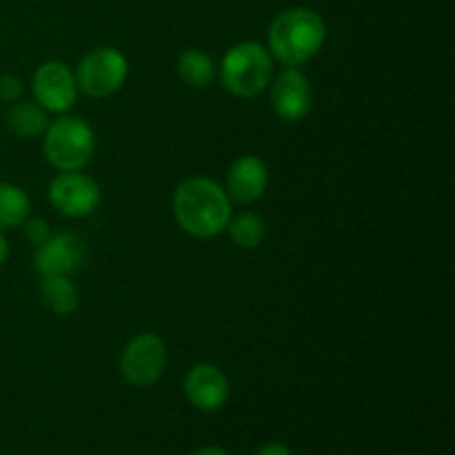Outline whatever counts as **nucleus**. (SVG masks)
<instances>
[{
  "instance_id": "9",
  "label": "nucleus",
  "mask_w": 455,
  "mask_h": 455,
  "mask_svg": "<svg viewBox=\"0 0 455 455\" xmlns=\"http://www.w3.org/2000/svg\"><path fill=\"white\" fill-rule=\"evenodd\" d=\"M271 84V107L284 123H300L314 109V89L298 67L280 71Z\"/></svg>"
},
{
  "instance_id": "10",
  "label": "nucleus",
  "mask_w": 455,
  "mask_h": 455,
  "mask_svg": "<svg viewBox=\"0 0 455 455\" xmlns=\"http://www.w3.org/2000/svg\"><path fill=\"white\" fill-rule=\"evenodd\" d=\"M87 258V243L74 231L52 234L36 247V269L40 275H71Z\"/></svg>"
},
{
  "instance_id": "14",
  "label": "nucleus",
  "mask_w": 455,
  "mask_h": 455,
  "mask_svg": "<svg viewBox=\"0 0 455 455\" xmlns=\"http://www.w3.org/2000/svg\"><path fill=\"white\" fill-rule=\"evenodd\" d=\"M4 124L9 132L18 138H36L43 136L47 129V111L38 102L16 100L4 114Z\"/></svg>"
},
{
  "instance_id": "2",
  "label": "nucleus",
  "mask_w": 455,
  "mask_h": 455,
  "mask_svg": "<svg viewBox=\"0 0 455 455\" xmlns=\"http://www.w3.org/2000/svg\"><path fill=\"white\" fill-rule=\"evenodd\" d=\"M327 25L309 7H289L269 25V53L284 67H300L323 49Z\"/></svg>"
},
{
  "instance_id": "8",
  "label": "nucleus",
  "mask_w": 455,
  "mask_h": 455,
  "mask_svg": "<svg viewBox=\"0 0 455 455\" xmlns=\"http://www.w3.org/2000/svg\"><path fill=\"white\" fill-rule=\"evenodd\" d=\"M36 102L47 114H67L78 100V83L76 74L62 60H47L34 74Z\"/></svg>"
},
{
  "instance_id": "7",
  "label": "nucleus",
  "mask_w": 455,
  "mask_h": 455,
  "mask_svg": "<svg viewBox=\"0 0 455 455\" xmlns=\"http://www.w3.org/2000/svg\"><path fill=\"white\" fill-rule=\"evenodd\" d=\"M100 185L80 172H60L49 185V203L67 218H84L100 204Z\"/></svg>"
},
{
  "instance_id": "18",
  "label": "nucleus",
  "mask_w": 455,
  "mask_h": 455,
  "mask_svg": "<svg viewBox=\"0 0 455 455\" xmlns=\"http://www.w3.org/2000/svg\"><path fill=\"white\" fill-rule=\"evenodd\" d=\"M20 229L22 234H25V238L29 240L31 244H36V247H40V244L52 235V229H49L47 220H43V218L27 216L25 222L20 225Z\"/></svg>"
},
{
  "instance_id": "21",
  "label": "nucleus",
  "mask_w": 455,
  "mask_h": 455,
  "mask_svg": "<svg viewBox=\"0 0 455 455\" xmlns=\"http://www.w3.org/2000/svg\"><path fill=\"white\" fill-rule=\"evenodd\" d=\"M191 455H231L229 451H227V449H222V447H200V449H196L194 453Z\"/></svg>"
},
{
  "instance_id": "4",
  "label": "nucleus",
  "mask_w": 455,
  "mask_h": 455,
  "mask_svg": "<svg viewBox=\"0 0 455 455\" xmlns=\"http://www.w3.org/2000/svg\"><path fill=\"white\" fill-rule=\"evenodd\" d=\"M43 151L49 164L58 172H80L96 154L92 124L76 116H60L44 129Z\"/></svg>"
},
{
  "instance_id": "6",
  "label": "nucleus",
  "mask_w": 455,
  "mask_h": 455,
  "mask_svg": "<svg viewBox=\"0 0 455 455\" xmlns=\"http://www.w3.org/2000/svg\"><path fill=\"white\" fill-rule=\"evenodd\" d=\"M167 345L156 333H138L127 342L120 355V371L132 387L145 389L156 385L167 369Z\"/></svg>"
},
{
  "instance_id": "16",
  "label": "nucleus",
  "mask_w": 455,
  "mask_h": 455,
  "mask_svg": "<svg viewBox=\"0 0 455 455\" xmlns=\"http://www.w3.org/2000/svg\"><path fill=\"white\" fill-rule=\"evenodd\" d=\"M31 212V200L18 185L0 182V229H13L25 222Z\"/></svg>"
},
{
  "instance_id": "12",
  "label": "nucleus",
  "mask_w": 455,
  "mask_h": 455,
  "mask_svg": "<svg viewBox=\"0 0 455 455\" xmlns=\"http://www.w3.org/2000/svg\"><path fill=\"white\" fill-rule=\"evenodd\" d=\"M269 169L258 156H240L227 173V196L240 204H251L265 196Z\"/></svg>"
},
{
  "instance_id": "1",
  "label": "nucleus",
  "mask_w": 455,
  "mask_h": 455,
  "mask_svg": "<svg viewBox=\"0 0 455 455\" xmlns=\"http://www.w3.org/2000/svg\"><path fill=\"white\" fill-rule=\"evenodd\" d=\"M173 216L194 238H213L227 229L231 218V200L225 187L204 176L187 178L173 194Z\"/></svg>"
},
{
  "instance_id": "15",
  "label": "nucleus",
  "mask_w": 455,
  "mask_h": 455,
  "mask_svg": "<svg viewBox=\"0 0 455 455\" xmlns=\"http://www.w3.org/2000/svg\"><path fill=\"white\" fill-rule=\"evenodd\" d=\"M178 76L194 89H204L216 78V65L203 49H185L178 56Z\"/></svg>"
},
{
  "instance_id": "5",
  "label": "nucleus",
  "mask_w": 455,
  "mask_h": 455,
  "mask_svg": "<svg viewBox=\"0 0 455 455\" xmlns=\"http://www.w3.org/2000/svg\"><path fill=\"white\" fill-rule=\"evenodd\" d=\"M74 74L80 92L92 98H107L124 84L129 76V62L120 49L102 44L80 58Z\"/></svg>"
},
{
  "instance_id": "22",
  "label": "nucleus",
  "mask_w": 455,
  "mask_h": 455,
  "mask_svg": "<svg viewBox=\"0 0 455 455\" xmlns=\"http://www.w3.org/2000/svg\"><path fill=\"white\" fill-rule=\"evenodd\" d=\"M7 256H9V244H7V240H4V235L0 234V267L4 265Z\"/></svg>"
},
{
  "instance_id": "13",
  "label": "nucleus",
  "mask_w": 455,
  "mask_h": 455,
  "mask_svg": "<svg viewBox=\"0 0 455 455\" xmlns=\"http://www.w3.org/2000/svg\"><path fill=\"white\" fill-rule=\"evenodd\" d=\"M38 293L43 305L56 315L74 314L80 305L78 287L71 283L69 275H40Z\"/></svg>"
},
{
  "instance_id": "17",
  "label": "nucleus",
  "mask_w": 455,
  "mask_h": 455,
  "mask_svg": "<svg viewBox=\"0 0 455 455\" xmlns=\"http://www.w3.org/2000/svg\"><path fill=\"white\" fill-rule=\"evenodd\" d=\"M231 240L243 249H258L267 235V225L258 213L243 212L238 216H231L227 222Z\"/></svg>"
},
{
  "instance_id": "3",
  "label": "nucleus",
  "mask_w": 455,
  "mask_h": 455,
  "mask_svg": "<svg viewBox=\"0 0 455 455\" xmlns=\"http://www.w3.org/2000/svg\"><path fill=\"white\" fill-rule=\"evenodd\" d=\"M274 76V56L256 40H243L225 53L220 80L235 98H256L265 92Z\"/></svg>"
},
{
  "instance_id": "11",
  "label": "nucleus",
  "mask_w": 455,
  "mask_h": 455,
  "mask_svg": "<svg viewBox=\"0 0 455 455\" xmlns=\"http://www.w3.org/2000/svg\"><path fill=\"white\" fill-rule=\"evenodd\" d=\"M185 395L200 411H218L229 400V380L216 364L198 363L187 371Z\"/></svg>"
},
{
  "instance_id": "20",
  "label": "nucleus",
  "mask_w": 455,
  "mask_h": 455,
  "mask_svg": "<svg viewBox=\"0 0 455 455\" xmlns=\"http://www.w3.org/2000/svg\"><path fill=\"white\" fill-rule=\"evenodd\" d=\"M256 455H293V451L283 443H267L258 449Z\"/></svg>"
},
{
  "instance_id": "19",
  "label": "nucleus",
  "mask_w": 455,
  "mask_h": 455,
  "mask_svg": "<svg viewBox=\"0 0 455 455\" xmlns=\"http://www.w3.org/2000/svg\"><path fill=\"white\" fill-rule=\"evenodd\" d=\"M22 96V83L16 76H3L0 78V98L4 102H16Z\"/></svg>"
}]
</instances>
